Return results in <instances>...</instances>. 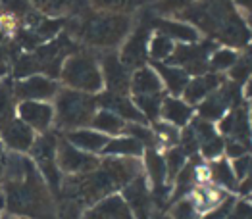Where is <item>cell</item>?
Returning <instances> with one entry per match:
<instances>
[{
	"instance_id": "b9f144b4",
	"label": "cell",
	"mask_w": 252,
	"mask_h": 219,
	"mask_svg": "<svg viewBox=\"0 0 252 219\" xmlns=\"http://www.w3.org/2000/svg\"><path fill=\"white\" fill-rule=\"evenodd\" d=\"M154 219H171V218H169V214H160V216H156Z\"/></svg>"
},
{
	"instance_id": "3957f363",
	"label": "cell",
	"mask_w": 252,
	"mask_h": 219,
	"mask_svg": "<svg viewBox=\"0 0 252 219\" xmlns=\"http://www.w3.org/2000/svg\"><path fill=\"white\" fill-rule=\"evenodd\" d=\"M131 33V18L126 14L98 12L89 16L79 29L85 43L96 48H114L122 44Z\"/></svg>"
},
{
	"instance_id": "30bf717a",
	"label": "cell",
	"mask_w": 252,
	"mask_h": 219,
	"mask_svg": "<svg viewBox=\"0 0 252 219\" xmlns=\"http://www.w3.org/2000/svg\"><path fill=\"white\" fill-rule=\"evenodd\" d=\"M122 196L127 202L135 219H154V216H152L154 214V202H152V192L148 189V179L145 175V171L122 189Z\"/></svg>"
},
{
	"instance_id": "44dd1931",
	"label": "cell",
	"mask_w": 252,
	"mask_h": 219,
	"mask_svg": "<svg viewBox=\"0 0 252 219\" xmlns=\"http://www.w3.org/2000/svg\"><path fill=\"white\" fill-rule=\"evenodd\" d=\"M69 144H73L75 148L83 150L87 154H102L106 148L110 137H106L102 133L94 131V129H75V131H67L63 137Z\"/></svg>"
},
{
	"instance_id": "836d02e7",
	"label": "cell",
	"mask_w": 252,
	"mask_h": 219,
	"mask_svg": "<svg viewBox=\"0 0 252 219\" xmlns=\"http://www.w3.org/2000/svg\"><path fill=\"white\" fill-rule=\"evenodd\" d=\"M169 218L171 219H200V212L196 210V206H194V202L190 200V196H187L171 204V208H169Z\"/></svg>"
},
{
	"instance_id": "f1b7e54d",
	"label": "cell",
	"mask_w": 252,
	"mask_h": 219,
	"mask_svg": "<svg viewBox=\"0 0 252 219\" xmlns=\"http://www.w3.org/2000/svg\"><path fill=\"white\" fill-rule=\"evenodd\" d=\"M152 0H91V4L98 12H112V14H129L143 6L150 4Z\"/></svg>"
},
{
	"instance_id": "2e32d148",
	"label": "cell",
	"mask_w": 252,
	"mask_h": 219,
	"mask_svg": "<svg viewBox=\"0 0 252 219\" xmlns=\"http://www.w3.org/2000/svg\"><path fill=\"white\" fill-rule=\"evenodd\" d=\"M81 219H135L122 194H110L83 212Z\"/></svg>"
},
{
	"instance_id": "e0dca14e",
	"label": "cell",
	"mask_w": 252,
	"mask_h": 219,
	"mask_svg": "<svg viewBox=\"0 0 252 219\" xmlns=\"http://www.w3.org/2000/svg\"><path fill=\"white\" fill-rule=\"evenodd\" d=\"M0 137L4 144L14 152H29L35 142V133L21 119H12L4 127H0Z\"/></svg>"
},
{
	"instance_id": "484cf974",
	"label": "cell",
	"mask_w": 252,
	"mask_h": 219,
	"mask_svg": "<svg viewBox=\"0 0 252 219\" xmlns=\"http://www.w3.org/2000/svg\"><path fill=\"white\" fill-rule=\"evenodd\" d=\"M156 27L160 33H164L171 41H181L185 44L198 43V31L190 25L183 22H171V20H156Z\"/></svg>"
},
{
	"instance_id": "f35d334b",
	"label": "cell",
	"mask_w": 252,
	"mask_h": 219,
	"mask_svg": "<svg viewBox=\"0 0 252 219\" xmlns=\"http://www.w3.org/2000/svg\"><path fill=\"white\" fill-rule=\"evenodd\" d=\"M6 67H8V54L0 48V73H4V71H6Z\"/></svg>"
},
{
	"instance_id": "277c9868",
	"label": "cell",
	"mask_w": 252,
	"mask_h": 219,
	"mask_svg": "<svg viewBox=\"0 0 252 219\" xmlns=\"http://www.w3.org/2000/svg\"><path fill=\"white\" fill-rule=\"evenodd\" d=\"M60 77L67 85V88L87 92V94H94L104 87V79H102V71L96 62L94 56L87 54V52H77V54H69L62 64L60 69Z\"/></svg>"
},
{
	"instance_id": "ac0fdd59",
	"label": "cell",
	"mask_w": 252,
	"mask_h": 219,
	"mask_svg": "<svg viewBox=\"0 0 252 219\" xmlns=\"http://www.w3.org/2000/svg\"><path fill=\"white\" fill-rule=\"evenodd\" d=\"M98 98V106L102 110H110L116 115H120L126 123H147L145 115L139 111V108L133 104V100L124 94H112V92H104Z\"/></svg>"
},
{
	"instance_id": "52a82bcc",
	"label": "cell",
	"mask_w": 252,
	"mask_h": 219,
	"mask_svg": "<svg viewBox=\"0 0 252 219\" xmlns=\"http://www.w3.org/2000/svg\"><path fill=\"white\" fill-rule=\"evenodd\" d=\"M214 52V43H192V44H175V50L168 60L169 66H177L185 69L187 73L202 75L208 69V56Z\"/></svg>"
},
{
	"instance_id": "60d3db41",
	"label": "cell",
	"mask_w": 252,
	"mask_h": 219,
	"mask_svg": "<svg viewBox=\"0 0 252 219\" xmlns=\"http://www.w3.org/2000/svg\"><path fill=\"white\" fill-rule=\"evenodd\" d=\"M4 181V156L0 154V183Z\"/></svg>"
},
{
	"instance_id": "4fadbf2b",
	"label": "cell",
	"mask_w": 252,
	"mask_h": 219,
	"mask_svg": "<svg viewBox=\"0 0 252 219\" xmlns=\"http://www.w3.org/2000/svg\"><path fill=\"white\" fill-rule=\"evenodd\" d=\"M148 43H150V23H141L133 33H129L127 41L124 43L120 60L129 69L143 67L148 54Z\"/></svg>"
},
{
	"instance_id": "5bb4252c",
	"label": "cell",
	"mask_w": 252,
	"mask_h": 219,
	"mask_svg": "<svg viewBox=\"0 0 252 219\" xmlns=\"http://www.w3.org/2000/svg\"><path fill=\"white\" fill-rule=\"evenodd\" d=\"M58 83L46 75H31V77H25L18 81L14 85V92H16V98H20L21 102L25 100H37V102H44V100H50L58 94Z\"/></svg>"
},
{
	"instance_id": "e575fe53",
	"label": "cell",
	"mask_w": 252,
	"mask_h": 219,
	"mask_svg": "<svg viewBox=\"0 0 252 219\" xmlns=\"http://www.w3.org/2000/svg\"><path fill=\"white\" fill-rule=\"evenodd\" d=\"M37 10H41L48 16H58L67 10L69 0H29Z\"/></svg>"
},
{
	"instance_id": "6da1fadb",
	"label": "cell",
	"mask_w": 252,
	"mask_h": 219,
	"mask_svg": "<svg viewBox=\"0 0 252 219\" xmlns=\"http://www.w3.org/2000/svg\"><path fill=\"white\" fill-rule=\"evenodd\" d=\"M4 200L12 214L31 219H56L48 185L33 162L20 179L4 181Z\"/></svg>"
},
{
	"instance_id": "d6986e66",
	"label": "cell",
	"mask_w": 252,
	"mask_h": 219,
	"mask_svg": "<svg viewBox=\"0 0 252 219\" xmlns=\"http://www.w3.org/2000/svg\"><path fill=\"white\" fill-rule=\"evenodd\" d=\"M223 85V77L218 73H202L196 75L194 79H189V85L183 90V98L189 106L200 104L204 98H208L212 92Z\"/></svg>"
},
{
	"instance_id": "ba28073f",
	"label": "cell",
	"mask_w": 252,
	"mask_h": 219,
	"mask_svg": "<svg viewBox=\"0 0 252 219\" xmlns=\"http://www.w3.org/2000/svg\"><path fill=\"white\" fill-rule=\"evenodd\" d=\"M241 98V85L237 83H223L216 92H212L208 98H204L198 104V117L206 119V121H220L229 110L239 104Z\"/></svg>"
},
{
	"instance_id": "1f68e13d",
	"label": "cell",
	"mask_w": 252,
	"mask_h": 219,
	"mask_svg": "<svg viewBox=\"0 0 252 219\" xmlns=\"http://www.w3.org/2000/svg\"><path fill=\"white\" fill-rule=\"evenodd\" d=\"M239 60V54L233 48H218L210 54L208 60V67H212V71H223V69H231Z\"/></svg>"
},
{
	"instance_id": "74e56055",
	"label": "cell",
	"mask_w": 252,
	"mask_h": 219,
	"mask_svg": "<svg viewBox=\"0 0 252 219\" xmlns=\"http://www.w3.org/2000/svg\"><path fill=\"white\" fill-rule=\"evenodd\" d=\"M233 2H235V6H239L243 12H247L252 18V0H233Z\"/></svg>"
},
{
	"instance_id": "9a60e30c",
	"label": "cell",
	"mask_w": 252,
	"mask_h": 219,
	"mask_svg": "<svg viewBox=\"0 0 252 219\" xmlns=\"http://www.w3.org/2000/svg\"><path fill=\"white\" fill-rule=\"evenodd\" d=\"M20 119L29 125L33 131L46 133L54 121V108L46 102H37V100H25L18 106Z\"/></svg>"
},
{
	"instance_id": "7c38bea8",
	"label": "cell",
	"mask_w": 252,
	"mask_h": 219,
	"mask_svg": "<svg viewBox=\"0 0 252 219\" xmlns=\"http://www.w3.org/2000/svg\"><path fill=\"white\" fill-rule=\"evenodd\" d=\"M102 79H104L106 92H112V94H129V88H131V75L133 71L120 60L118 54L114 52H108L104 58H102Z\"/></svg>"
},
{
	"instance_id": "d590c367",
	"label": "cell",
	"mask_w": 252,
	"mask_h": 219,
	"mask_svg": "<svg viewBox=\"0 0 252 219\" xmlns=\"http://www.w3.org/2000/svg\"><path fill=\"white\" fill-rule=\"evenodd\" d=\"M18 27H20V20H18V16L14 12H2L0 14V29H2V33L6 37L12 35Z\"/></svg>"
},
{
	"instance_id": "f546056e",
	"label": "cell",
	"mask_w": 252,
	"mask_h": 219,
	"mask_svg": "<svg viewBox=\"0 0 252 219\" xmlns=\"http://www.w3.org/2000/svg\"><path fill=\"white\" fill-rule=\"evenodd\" d=\"M164 92L162 94H154V96H133V104L139 108V111L145 115L147 121L156 123L158 117H160V108H162V102H164Z\"/></svg>"
},
{
	"instance_id": "ffe728a7",
	"label": "cell",
	"mask_w": 252,
	"mask_h": 219,
	"mask_svg": "<svg viewBox=\"0 0 252 219\" xmlns=\"http://www.w3.org/2000/svg\"><path fill=\"white\" fill-rule=\"evenodd\" d=\"M162 79L156 73L154 67H139L133 71L131 75V94L133 96H154V94H162Z\"/></svg>"
},
{
	"instance_id": "d6a6232c",
	"label": "cell",
	"mask_w": 252,
	"mask_h": 219,
	"mask_svg": "<svg viewBox=\"0 0 252 219\" xmlns=\"http://www.w3.org/2000/svg\"><path fill=\"white\" fill-rule=\"evenodd\" d=\"M164 162H166L168 181L173 183V179L179 175V171L187 165V154L183 152L179 146H173V148H168V152L164 156Z\"/></svg>"
},
{
	"instance_id": "d4e9b609",
	"label": "cell",
	"mask_w": 252,
	"mask_h": 219,
	"mask_svg": "<svg viewBox=\"0 0 252 219\" xmlns=\"http://www.w3.org/2000/svg\"><path fill=\"white\" fill-rule=\"evenodd\" d=\"M154 69L160 75L162 85L168 88L173 96L183 94V90L189 85V73L185 69L177 66H169V64H156Z\"/></svg>"
},
{
	"instance_id": "5b68a950",
	"label": "cell",
	"mask_w": 252,
	"mask_h": 219,
	"mask_svg": "<svg viewBox=\"0 0 252 219\" xmlns=\"http://www.w3.org/2000/svg\"><path fill=\"white\" fill-rule=\"evenodd\" d=\"M56 152H58V138L54 133H42L39 138H35L31 146V156L39 167V173L42 175L44 183L54 191L60 192L62 177L56 164Z\"/></svg>"
},
{
	"instance_id": "ab89813d",
	"label": "cell",
	"mask_w": 252,
	"mask_h": 219,
	"mask_svg": "<svg viewBox=\"0 0 252 219\" xmlns=\"http://www.w3.org/2000/svg\"><path fill=\"white\" fill-rule=\"evenodd\" d=\"M243 58L251 64V67H252V43L251 44H247V48H245V54H243Z\"/></svg>"
},
{
	"instance_id": "f6af8a7d",
	"label": "cell",
	"mask_w": 252,
	"mask_h": 219,
	"mask_svg": "<svg viewBox=\"0 0 252 219\" xmlns=\"http://www.w3.org/2000/svg\"><path fill=\"white\" fill-rule=\"evenodd\" d=\"M251 29H252V18H251Z\"/></svg>"
},
{
	"instance_id": "cb8c5ba5",
	"label": "cell",
	"mask_w": 252,
	"mask_h": 219,
	"mask_svg": "<svg viewBox=\"0 0 252 219\" xmlns=\"http://www.w3.org/2000/svg\"><path fill=\"white\" fill-rule=\"evenodd\" d=\"M102 154L108 158H141L145 154V146L139 140H135L133 137L120 135V137L108 140Z\"/></svg>"
},
{
	"instance_id": "83f0119b",
	"label": "cell",
	"mask_w": 252,
	"mask_h": 219,
	"mask_svg": "<svg viewBox=\"0 0 252 219\" xmlns=\"http://www.w3.org/2000/svg\"><path fill=\"white\" fill-rule=\"evenodd\" d=\"M16 111V92L12 79L0 81V127H4L8 121L14 119Z\"/></svg>"
},
{
	"instance_id": "4dcf8cb0",
	"label": "cell",
	"mask_w": 252,
	"mask_h": 219,
	"mask_svg": "<svg viewBox=\"0 0 252 219\" xmlns=\"http://www.w3.org/2000/svg\"><path fill=\"white\" fill-rule=\"evenodd\" d=\"M173 50H175V43L166 37L164 33H156L152 39H150V43H148V54H150V58L152 60H160V62H168L169 58H171V54H173Z\"/></svg>"
},
{
	"instance_id": "7402d4cb",
	"label": "cell",
	"mask_w": 252,
	"mask_h": 219,
	"mask_svg": "<svg viewBox=\"0 0 252 219\" xmlns=\"http://www.w3.org/2000/svg\"><path fill=\"white\" fill-rule=\"evenodd\" d=\"M160 117L177 129H185L192 119V106H189L185 100H179L177 96H166L160 108Z\"/></svg>"
},
{
	"instance_id": "7a4b0ae2",
	"label": "cell",
	"mask_w": 252,
	"mask_h": 219,
	"mask_svg": "<svg viewBox=\"0 0 252 219\" xmlns=\"http://www.w3.org/2000/svg\"><path fill=\"white\" fill-rule=\"evenodd\" d=\"M96 108H98V98L94 94L79 92L73 88H62L56 94V108H54L56 125L63 131L83 129L85 125H91L94 113L98 111Z\"/></svg>"
},
{
	"instance_id": "8d00e7d4",
	"label": "cell",
	"mask_w": 252,
	"mask_h": 219,
	"mask_svg": "<svg viewBox=\"0 0 252 219\" xmlns=\"http://www.w3.org/2000/svg\"><path fill=\"white\" fill-rule=\"evenodd\" d=\"M194 4V0H162V12H185Z\"/></svg>"
},
{
	"instance_id": "9c48e42d",
	"label": "cell",
	"mask_w": 252,
	"mask_h": 219,
	"mask_svg": "<svg viewBox=\"0 0 252 219\" xmlns=\"http://www.w3.org/2000/svg\"><path fill=\"white\" fill-rule=\"evenodd\" d=\"M58 169L65 175H85L89 171H94L100 165V160L93 154H87L73 144H69L65 138L58 140V152H56Z\"/></svg>"
},
{
	"instance_id": "8992f818",
	"label": "cell",
	"mask_w": 252,
	"mask_h": 219,
	"mask_svg": "<svg viewBox=\"0 0 252 219\" xmlns=\"http://www.w3.org/2000/svg\"><path fill=\"white\" fill-rule=\"evenodd\" d=\"M220 135L223 137V140L239 142L252 150L251 110L247 106V102L241 100L220 119Z\"/></svg>"
},
{
	"instance_id": "4316f807",
	"label": "cell",
	"mask_w": 252,
	"mask_h": 219,
	"mask_svg": "<svg viewBox=\"0 0 252 219\" xmlns=\"http://www.w3.org/2000/svg\"><path fill=\"white\" fill-rule=\"evenodd\" d=\"M91 125H93L94 131L102 133V135H106V137H108V135L120 137V135H124V131H126L127 123L120 117V115H116L114 111L100 108L96 113H94Z\"/></svg>"
},
{
	"instance_id": "603a6c76",
	"label": "cell",
	"mask_w": 252,
	"mask_h": 219,
	"mask_svg": "<svg viewBox=\"0 0 252 219\" xmlns=\"http://www.w3.org/2000/svg\"><path fill=\"white\" fill-rule=\"evenodd\" d=\"M210 183L220 187L221 191H239V179L233 171V165L229 160L218 158L214 160L210 165Z\"/></svg>"
},
{
	"instance_id": "7bdbcfd3",
	"label": "cell",
	"mask_w": 252,
	"mask_h": 219,
	"mask_svg": "<svg viewBox=\"0 0 252 219\" xmlns=\"http://www.w3.org/2000/svg\"><path fill=\"white\" fill-rule=\"evenodd\" d=\"M251 100H252V96H251ZM251 133H252V104H251Z\"/></svg>"
},
{
	"instance_id": "8fae6325",
	"label": "cell",
	"mask_w": 252,
	"mask_h": 219,
	"mask_svg": "<svg viewBox=\"0 0 252 219\" xmlns=\"http://www.w3.org/2000/svg\"><path fill=\"white\" fill-rule=\"evenodd\" d=\"M189 127L192 129L196 142H198V150L206 160H218L221 158V154L225 150V140L220 135V131L214 127V123L202 119V117H192L189 123Z\"/></svg>"
},
{
	"instance_id": "ee69618b",
	"label": "cell",
	"mask_w": 252,
	"mask_h": 219,
	"mask_svg": "<svg viewBox=\"0 0 252 219\" xmlns=\"http://www.w3.org/2000/svg\"><path fill=\"white\" fill-rule=\"evenodd\" d=\"M2 202H4V196H0V206H2Z\"/></svg>"
}]
</instances>
